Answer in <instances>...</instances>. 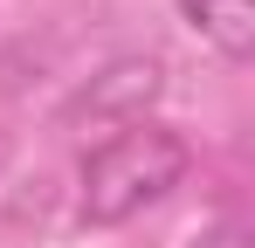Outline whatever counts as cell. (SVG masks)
Returning <instances> with one entry per match:
<instances>
[{
	"mask_svg": "<svg viewBox=\"0 0 255 248\" xmlns=\"http://www.w3.org/2000/svg\"><path fill=\"white\" fill-rule=\"evenodd\" d=\"M159 90H166V69H159V55H118V62H104L97 76L62 104V124H111V131H125V124H145V111L159 104Z\"/></svg>",
	"mask_w": 255,
	"mask_h": 248,
	"instance_id": "cell-2",
	"label": "cell"
},
{
	"mask_svg": "<svg viewBox=\"0 0 255 248\" xmlns=\"http://www.w3.org/2000/svg\"><path fill=\"white\" fill-rule=\"evenodd\" d=\"M193 172V145L166 124H125L83 159V221L90 228H125L131 214L159 207Z\"/></svg>",
	"mask_w": 255,
	"mask_h": 248,
	"instance_id": "cell-1",
	"label": "cell"
},
{
	"mask_svg": "<svg viewBox=\"0 0 255 248\" xmlns=\"http://www.w3.org/2000/svg\"><path fill=\"white\" fill-rule=\"evenodd\" d=\"M179 14L200 28V41H214L228 62L255 55V0H179Z\"/></svg>",
	"mask_w": 255,
	"mask_h": 248,
	"instance_id": "cell-3",
	"label": "cell"
},
{
	"mask_svg": "<svg viewBox=\"0 0 255 248\" xmlns=\"http://www.w3.org/2000/svg\"><path fill=\"white\" fill-rule=\"evenodd\" d=\"M186 248H255V235H249V221H214V228H200Z\"/></svg>",
	"mask_w": 255,
	"mask_h": 248,
	"instance_id": "cell-4",
	"label": "cell"
}]
</instances>
